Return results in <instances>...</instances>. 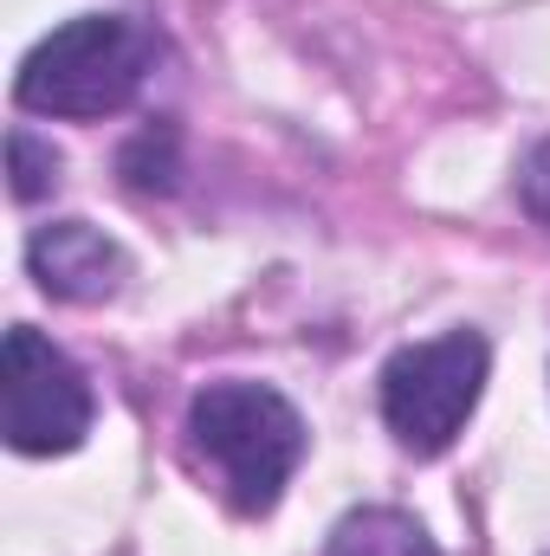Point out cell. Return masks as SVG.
<instances>
[{
    "mask_svg": "<svg viewBox=\"0 0 550 556\" xmlns=\"http://www.w3.org/2000/svg\"><path fill=\"white\" fill-rule=\"evenodd\" d=\"M0 408L13 453H72L91 433V389L65 350L13 324L0 350Z\"/></svg>",
    "mask_w": 550,
    "mask_h": 556,
    "instance_id": "277c9868",
    "label": "cell"
},
{
    "mask_svg": "<svg viewBox=\"0 0 550 556\" xmlns=\"http://www.w3.org/2000/svg\"><path fill=\"white\" fill-rule=\"evenodd\" d=\"M188 446L240 518H266L304 459V420L266 382H208L188 408Z\"/></svg>",
    "mask_w": 550,
    "mask_h": 556,
    "instance_id": "6da1fadb",
    "label": "cell"
},
{
    "mask_svg": "<svg viewBox=\"0 0 550 556\" xmlns=\"http://www.w3.org/2000/svg\"><path fill=\"white\" fill-rule=\"evenodd\" d=\"M26 266L39 278V291H52L65 304H104L124 285V273H130L124 247L104 240L91 220H52V227H39L26 240Z\"/></svg>",
    "mask_w": 550,
    "mask_h": 556,
    "instance_id": "5b68a950",
    "label": "cell"
},
{
    "mask_svg": "<svg viewBox=\"0 0 550 556\" xmlns=\"http://www.w3.org/2000/svg\"><path fill=\"white\" fill-rule=\"evenodd\" d=\"M486 369H492V350H486L479 330H447L434 343H414L402 356H389V369H383L389 433L414 459L447 453L460 440V427L473 420L479 395H486Z\"/></svg>",
    "mask_w": 550,
    "mask_h": 556,
    "instance_id": "3957f363",
    "label": "cell"
},
{
    "mask_svg": "<svg viewBox=\"0 0 550 556\" xmlns=\"http://www.w3.org/2000/svg\"><path fill=\"white\" fill-rule=\"evenodd\" d=\"M545 556H550V551H545Z\"/></svg>",
    "mask_w": 550,
    "mask_h": 556,
    "instance_id": "30bf717a",
    "label": "cell"
},
{
    "mask_svg": "<svg viewBox=\"0 0 550 556\" xmlns=\"http://www.w3.org/2000/svg\"><path fill=\"white\" fill-rule=\"evenodd\" d=\"M149 65H155V39L142 33L137 20H124V13H85V20L46 33L26 52L20 78H13V98L33 117L91 124V117H111V111H124L137 98Z\"/></svg>",
    "mask_w": 550,
    "mask_h": 556,
    "instance_id": "7a4b0ae2",
    "label": "cell"
},
{
    "mask_svg": "<svg viewBox=\"0 0 550 556\" xmlns=\"http://www.w3.org/2000/svg\"><path fill=\"white\" fill-rule=\"evenodd\" d=\"M124 175H130V188L168 194V188H175V130H168V124L142 130V137L124 149Z\"/></svg>",
    "mask_w": 550,
    "mask_h": 556,
    "instance_id": "ba28073f",
    "label": "cell"
},
{
    "mask_svg": "<svg viewBox=\"0 0 550 556\" xmlns=\"http://www.w3.org/2000/svg\"><path fill=\"white\" fill-rule=\"evenodd\" d=\"M324 556H440L434 538L414 525L409 511H389V505H363L350 518H337L330 531V551Z\"/></svg>",
    "mask_w": 550,
    "mask_h": 556,
    "instance_id": "8992f818",
    "label": "cell"
},
{
    "mask_svg": "<svg viewBox=\"0 0 550 556\" xmlns=\"http://www.w3.org/2000/svg\"><path fill=\"white\" fill-rule=\"evenodd\" d=\"M7 162H13V201H39V194L59 188V155H52V142L13 130V137H7Z\"/></svg>",
    "mask_w": 550,
    "mask_h": 556,
    "instance_id": "52a82bcc",
    "label": "cell"
},
{
    "mask_svg": "<svg viewBox=\"0 0 550 556\" xmlns=\"http://www.w3.org/2000/svg\"><path fill=\"white\" fill-rule=\"evenodd\" d=\"M518 201H525V214L550 233V142H538V149L525 155V168H518Z\"/></svg>",
    "mask_w": 550,
    "mask_h": 556,
    "instance_id": "9c48e42d",
    "label": "cell"
}]
</instances>
